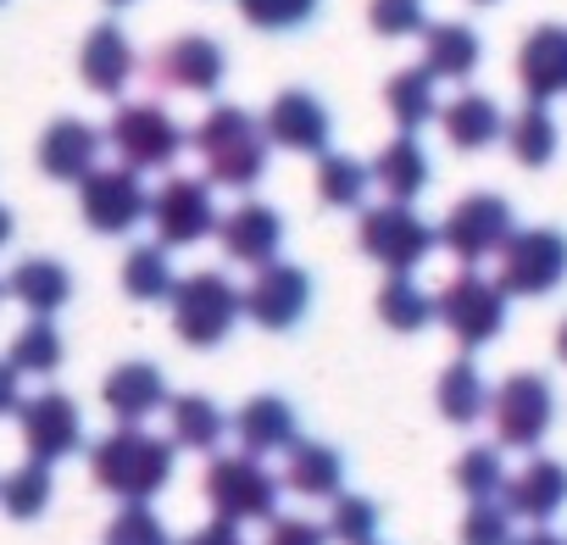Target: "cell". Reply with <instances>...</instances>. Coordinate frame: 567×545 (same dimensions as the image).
<instances>
[{
	"label": "cell",
	"instance_id": "cell-1",
	"mask_svg": "<svg viewBox=\"0 0 567 545\" xmlns=\"http://www.w3.org/2000/svg\"><path fill=\"white\" fill-rule=\"evenodd\" d=\"M90 473L101 490H112L117 501H151L156 490H167L173 479V445L145 434V429H112L95 451H90Z\"/></svg>",
	"mask_w": 567,
	"mask_h": 545
},
{
	"label": "cell",
	"instance_id": "cell-2",
	"mask_svg": "<svg viewBox=\"0 0 567 545\" xmlns=\"http://www.w3.org/2000/svg\"><path fill=\"white\" fill-rule=\"evenodd\" d=\"M195 151L212 184H228V189H245L267 173V134L245 106H212L195 128Z\"/></svg>",
	"mask_w": 567,
	"mask_h": 545
},
{
	"label": "cell",
	"instance_id": "cell-3",
	"mask_svg": "<svg viewBox=\"0 0 567 545\" xmlns=\"http://www.w3.org/2000/svg\"><path fill=\"white\" fill-rule=\"evenodd\" d=\"M239 318H245V301L223 272H189V279H178L173 329H178L184 346H223Z\"/></svg>",
	"mask_w": 567,
	"mask_h": 545
},
{
	"label": "cell",
	"instance_id": "cell-4",
	"mask_svg": "<svg viewBox=\"0 0 567 545\" xmlns=\"http://www.w3.org/2000/svg\"><path fill=\"white\" fill-rule=\"evenodd\" d=\"M567 279V234L523 228L501 250V290L506 296H550Z\"/></svg>",
	"mask_w": 567,
	"mask_h": 545
},
{
	"label": "cell",
	"instance_id": "cell-5",
	"mask_svg": "<svg viewBox=\"0 0 567 545\" xmlns=\"http://www.w3.org/2000/svg\"><path fill=\"white\" fill-rule=\"evenodd\" d=\"M106 140H112V151L123 156V167H134V173H145V167H167V162L184 151V128H178L156 101L117 106Z\"/></svg>",
	"mask_w": 567,
	"mask_h": 545
},
{
	"label": "cell",
	"instance_id": "cell-6",
	"mask_svg": "<svg viewBox=\"0 0 567 545\" xmlns=\"http://www.w3.org/2000/svg\"><path fill=\"white\" fill-rule=\"evenodd\" d=\"M434 312L456 335V346L473 351V346H489L501 335V323H506V290L489 285V279H478V272H462V279L445 285V296L434 301Z\"/></svg>",
	"mask_w": 567,
	"mask_h": 545
},
{
	"label": "cell",
	"instance_id": "cell-7",
	"mask_svg": "<svg viewBox=\"0 0 567 545\" xmlns=\"http://www.w3.org/2000/svg\"><path fill=\"white\" fill-rule=\"evenodd\" d=\"M79 212L95 234H128L151 217V195L134 167H95L79 184Z\"/></svg>",
	"mask_w": 567,
	"mask_h": 545
},
{
	"label": "cell",
	"instance_id": "cell-8",
	"mask_svg": "<svg viewBox=\"0 0 567 545\" xmlns=\"http://www.w3.org/2000/svg\"><path fill=\"white\" fill-rule=\"evenodd\" d=\"M206 501H212L228 523L272 517V512H278V479H272L256 456H217V462L206 467Z\"/></svg>",
	"mask_w": 567,
	"mask_h": 545
},
{
	"label": "cell",
	"instance_id": "cell-9",
	"mask_svg": "<svg viewBox=\"0 0 567 545\" xmlns=\"http://www.w3.org/2000/svg\"><path fill=\"white\" fill-rule=\"evenodd\" d=\"M362 250H368L379 267H390V272H412V267L434 250V228H429L412 206L384 200V206L362 212Z\"/></svg>",
	"mask_w": 567,
	"mask_h": 545
},
{
	"label": "cell",
	"instance_id": "cell-10",
	"mask_svg": "<svg viewBox=\"0 0 567 545\" xmlns=\"http://www.w3.org/2000/svg\"><path fill=\"white\" fill-rule=\"evenodd\" d=\"M489 412H495V434H501V445L534 451V445L545 440L550 418H556V395H550V384H545L539 373H512V379L495 390Z\"/></svg>",
	"mask_w": 567,
	"mask_h": 545
},
{
	"label": "cell",
	"instance_id": "cell-11",
	"mask_svg": "<svg viewBox=\"0 0 567 545\" xmlns=\"http://www.w3.org/2000/svg\"><path fill=\"white\" fill-rule=\"evenodd\" d=\"M512 234H517V228H512V206H506L501 195H467V200H456V212L445 217L440 245H445L456 261H484V256L506 250Z\"/></svg>",
	"mask_w": 567,
	"mask_h": 545
},
{
	"label": "cell",
	"instance_id": "cell-12",
	"mask_svg": "<svg viewBox=\"0 0 567 545\" xmlns=\"http://www.w3.org/2000/svg\"><path fill=\"white\" fill-rule=\"evenodd\" d=\"M239 301H245V318H256L261 329H296L312 307V279L296 261H267L256 267V279Z\"/></svg>",
	"mask_w": 567,
	"mask_h": 545
},
{
	"label": "cell",
	"instance_id": "cell-13",
	"mask_svg": "<svg viewBox=\"0 0 567 545\" xmlns=\"http://www.w3.org/2000/svg\"><path fill=\"white\" fill-rule=\"evenodd\" d=\"M18 423H23V445H29V462H62L84 445V418L73 407V395L62 390H40L18 407Z\"/></svg>",
	"mask_w": 567,
	"mask_h": 545
},
{
	"label": "cell",
	"instance_id": "cell-14",
	"mask_svg": "<svg viewBox=\"0 0 567 545\" xmlns=\"http://www.w3.org/2000/svg\"><path fill=\"white\" fill-rule=\"evenodd\" d=\"M151 223H156V239L173 250V245L206 239L223 217H217L212 189H206L200 178H167V184L151 195Z\"/></svg>",
	"mask_w": 567,
	"mask_h": 545
},
{
	"label": "cell",
	"instance_id": "cell-15",
	"mask_svg": "<svg viewBox=\"0 0 567 545\" xmlns=\"http://www.w3.org/2000/svg\"><path fill=\"white\" fill-rule=\"evenodd\" d=\"M261 134H267V145L318 156V151H329V134H334V128H329V112H323L318 95H307V90H284V95L267 106Z\"/></svg>",
	"mask_w": 567,
	"mask_h": 545
},
{
	"label": "cell",
	"instance_id": "cell-16",
	"mask_svg": "<svg viewBox=\"0 0 567 545\" xmlns=\"http://www.w3.org/2000/svg\"><path fill=\"white\" fill-rule=\"evenodd\" d=\"M223 45L217 40H206V34H184V40H173V45H162L156 51V84H167V90H184V95H206V90H217L223 84Z\"/></svg>",
	"mask_w": 567,
	"mask_h": 545
},
{
	"label": "cell",
	"instance_id": "cell-17",
	"mask_svg": "<svg viewBox=\"0 0 567 545\" xmlns=\"http://www.w3.org/2000/svg\"><path fill=\"white\" fill-rule=\"evenodd\" d=\"M101 145H106L101 128H90V123H79V117H56V123L40 134V167H45V178H56V184H84V178L95 173V162H101Z\"/></svg>",
	"mask_w": 567,
	"mask_h": 545
},
{
	"label": "cell",
	"instance_id": "cell-18",
	"mask_svg": "<svg viewBox=\"0 0 567 545\" xmlns=\"http://www.w3.org/2000/svg\"><path fill=\"white\" fill-rule=\"evenodd\" d=\"M517 84H523V95L534 106L567 95V29L561 23H545V29H534L523 40V51H517Z\"/></svg>",
	"mask_w": 567,
	"mask_h": 545
},
{
	"label": "cell",
	"instance_id": "cell-19",
	"mask_svg": "<svg viewBox=\"0 0 567 545\" xmlns=\"http://www.w3.org/2000/svg\"><path fill=\"white\" fill-rule=\"evenodd\" d=\"M101 401H106V412H112L117 423L140 429L151 412H162V407H167V379H162V368H156V362H123V368H112V373H106Z\"/></svg>",
	"mask_w": 567,
	"mask_h": 545
},
{
	"label": "cell",
	"instance_id": "cell-20",
	"mask_svg": "<svg viewBox=\"0 0 567 545\" xmlns=\"http://www.w3.org/2000/svg\"><path fill=\"white\" fill-rule=\"evenodd\" d=\"M217 239H223V250H228L234 261L267 267V261L278 256L284 223H278V212H272V206H261V200H245V206H234V212L217 223Z\"/></svg>",
	"mask_w": 567,
	"mask_h": 545
},
{
	"label": "cell",
	"instance_id": "cell-21",
	"mask_svg": "<svg viewBox=\"0 0 567 545\" xmlns=\"http://www.w3.org/2000/svg\"><path fill=\"white\" fill-rule=\"evenodd\" d=\"M506 501V512L512 517H528V523H545L550 512H561V501H567V467L561 462H550V456H534V462H523V473H512L506 479V490H501Z\"/></svg>",
	"mask_w": 567,
	"mask_h": 545
},
{
	"label": "cell",
	"instance_id": "cell-22",
	"mask_svg": "<svg viewBox=\"0 0 567 545\" xmlns=\"http://www.w3.org/2000/svg\"><path fill=\"white\" fill-rule=\"evenodd\" d=\"M79 79L95 90V95H123V84L134 79V45L117 23H101L90 29L84 51H79Z\"/></svg>",
	"mask_w": 567,
	"mask_h": 545
},
{
	"label": "cell",
	"instance_id": "cell-23",
	"mask_svg": "<svg viewBox=\"0 0 567 545\" xmlns=\"http://www.w3.org/2000/svg\"><path fill=\"white\" fill-rule=\"evenodd\" d=\"M7 296H12L18 307H29L34 318H51V312H62L68 296H73V272H68L62 261H51V256H29V261L12 267Z\"/></svg>",
	"mask_w": 567,
	"mask_h": 545
},
{
	"label": "cell",
	"instance_id": "cell-24",
	"mask_svg": "<svg viewBox=\"0 0 567 545\" xmlns=\"http://www.w3.org/2000/svg\"><path fill=\"white\" fill-rule=\"evenodd\" d=\"M234 434L245 445V456H267V451H290L296 445V412L284 395H256L239 407Z\"/></svg>",
	"mask_w": 567,
	"mask_h": 545
},
{
	"label": "cell",
	"instance_id": "cell-25",
	"mask_svg": "<svg viewBox=\"0 0 567 545\" xmlns=\"http://www.w3.org/2000/svg\"><path fill=\"white\" fill-rule=\"evenodd\" d=\"M484 45L467 23H434L423 29V73L429 79H467L478 68Z\"/></svg>",
	"mask_w": 567,
	"mask_h": 545
},
{
	"label": "cell",
	"instance_id": "cell-26",
	"mask_svg": "<svg viewBox=\"0 0 567 545\" xmlns=\"http://www.w3.org/2000/svg\"><path fill=\"white\" fill-rule=\"evenodd\" d=\"M284 484H290L296 495H312V501H334L340 484H346V462L334 445H290V467H284Z\"/></svg>",
	"mask_w": 567,
	"mask_h": 545
},
{
	"label": "cell",
	"instance_id": "cell-27",
	"mask_svg": "<svg viewBox=\"0 0 567 545\" xmlns=\"http://www.w3.org/2000/svg\"><path fill=\"white\" fill-rule=\"evenodd\" d=\"M440 123H445V140L456 151H484V145H495L506 134V117H501V106L489 95H456L440 112Z\"/></svg>",
	"mask_w": 567,
	"mask_h": 545
},
{
	"label": "cell",
	"instance_id": "cell-28",
	"mask_svg": "<svg viewBox=\"0 0 567 545\" xmlns=\"http://www.w3.org/2000/svg\"><path fill=\"white\" fill-rule=\"evenodd\" d=\"M434 401H440V412H445V423H478V412H489V401H495V390L484 384V373H478V362H467V357H456L445 373H440V384H434Z\"/></svg>",
	"mask_w": 567,
	"mask_h": 545
},
{
	"label": "cell",
	"instance_id": "cell-29",
	"mask_svg": "<svg viewBox=\"0 0 567 545\" xmlns=\"http://www.w3.org/2000/svg\"><path fill=\"white\" fill-rule=\"evenodd\" d=\"M373 184H384V195L406 206V200L429 184V156H423V145H417L412 134L390 140V145L379 151V162H373Z\"/></svg>",
	"mask_w": 567,
	"mask_h": 545
},
{
	"label": "cell",
	"instance_id": "cell-30",
	"mask_svg": "<svg viewBox=\"0 0 567 545\" xmlns=\"http://www.w3.org/2000/svg\"><path fill=\"white\" fill-rule=\"evenodd\" d=\"M167 429H173V445H184V451H212V445L223 440L228 418H223L206 395H178V401H167Z\"/></svg>",
	"mask_w": 567,
	"mask_h": 545
},
{
	"label": "cell",
	"instance_id": "cell-31",
	"mask_svg": "<svg viewBox=\"0 0 567 545\" xmlns=\"http://www.w3.org/2000/svg\"><path fill=\"white\" fill-rule=\"evenodd\" d=\"M123 290L134 301H173L178 279H173V261H167V245H134L128 261H123Z\"/></svg>",
	"mask_w": 567,
	"mask_h": 545
},
{
	"label": "cell",
	"instance_id": "cell-32",
	"mask_svg": "<svg viewBox=\"0 0 567 545\" xmlns=\"http://www.w3.org/2000/svg\"><path fill=\"white\" fill-rule=\"evenodd\" d=\"M51 462H23L12 467L7 479H0V506H7V517L18 523H34L45 506H51Z\"/></svg>",
	"mask_w": 567,
	"mask_h": 545
},
{
	"label": "cell",
	"instance_id": "cell-33",
	"mask_svg": "<svg viewBox=\"0 0 567 545\" xmlns=\"http://www.w3.org/2000/svg\"><path fill=\"white\" fill-rule=\"evenodd\" d=\"M384 106H390V117L412 134V128H423L429 117H434V79L423 73V68H406V73H395L390 84H384Z\"/></svg>",
	"mask_w": 567,
	"mask_h": 545
},
{
	"label": "cell",
	"instance_id": "cell-34",
	"mask_svg": "<svg viewBox=\"0 0 567 545\" xmlns=\"http://www.w3.org/2000/svg\"><path fill=\"white\" fill-rule=\"evenodd\" d=\"M506 145L523 167H545L556 156V117L545 106H523L512 123H506Z\"/></svg>",
	"mask_w": 567,
	"mask_h": 545
},
{
	"label": "cell",
	"instance_id": "cell-35",
	"mask_svg": "<svg viewBox=\"0 0 567 545\" xmlns=\"http://www.w3.org/2000/svg\"><path fill=\"white\" fill-rule=\"evenodd\" d=\"M379 318L390 323V329H401V335H412V329H423L429 318H434V301L406 279V272H390V285L379 290Z\"/></svg>",
	"mask_w": 567,
	"mask_h": 545
},
{
	"label": "cell",
	"instance_id": "cell-36",
	"mask_svg": "<svg viewBox=\"0 0 567 545\" xmlns=\"http://www.w3.org/2000/svg\"><path fill=\"white\" fill-rule=\"evenodd\" d=\"M368 184H373V167H362L357 156H323L318 162V195H323V206H362Z\"/></svg>",
	"mask_w": 567,
	"mask_h": 545
},
{
	"label": "cell",
	"instance_id": "cell-37",
	"mask_svg": "<svg viewBox=\"0 0 567 545\" xmlns=\"http://www.w3.org/2000/svg\"><path fill=\"white\" fill-rule=\"evenodd\" d=\"M7 362H12L18 373H56V368H62V335H56V323H51V318H34V323L12 340Z\"/></svg>",
	"mask_w": 567,
	"mask_h": 545
},
{
	"label": "cell",
	"instance_id": "cell-38",
	"mask_svg": "<svg viewBox=\"0 0 567 545\" xmlns=\"http://www.w3.org/2000/svg\"><path fill=\"white\" fill-rule=\"evenodd\" d=\"M329 539H340V545H373L379 539V506L368 495H334Z\"/></svg>",
	"mask_w": 567,
	"mask_h": 545
},
{
	"label": "cell",
	"instance_id": "cell-39",
	"mask_svg": "<svg viewBox=\"0 0 567 545\" xmlns=\"http://www.w3.org/2000/svg\"><path fill=\"white\" fill-rule=\"evenodd\" d=\"M456 490H467L473 501H495V495L506 490L501 451H495V445H473V451L456 462Z\"/></svg>",
	"mask_w": 567,
	"mask_h": 545
},
{
	"label": "cell",
	"instance_id": "cell-40",
	"mask_svg": "<svg viewBox=\"0 0 567 545\" xmlns=\"http://www.w3.org/2000/svg\"><path fill=\"white\" fill-rule=\"evenodd\" d=\"M106 545H173V534H167V523H162L145 501H134V506H123V512L112 517Z\"/></svg>",
	"mask_w": 567,
	"mask_h": 545
},
{
	"label": "cell",
	"instance_id": "cell-41",
	"mask_svg": "<svg viewBox=\"0 0 567 545\" xmlns=\"http://www.w3.org/2000/svg\"><path fill=\"white\" fill-rule=\"evenodd\" d=\"M312 12H318V0H239V18H245L250 29H267V34L296 29V23H307Z\"/></svg>",
	"mask_w": 567,
	"mask_h": 545
},
{
	"label": "cell",
	"instance_id": "cell-42",
	"mask_svg": "<svg viewBox=\"0 0 567 545\" xmlns=\"http://www.w3.org/2000/svg\"><path fill=\"white\" fill-rule=\"evenodd\" d=\"M368 23H373V34H384V40H406V34H423V29H429V23H423V0H373Z\"/></svg>",
	"mask_w": 567,
	"mask_h": 545
},
{
	"label": "cell",
	"instance_id": "cell-43",
	"mask_svg": "<svg viewBox=\"0 0 567 545\" xmlns=\"http://www.w3.org/2000/svg\"><path fill=\"white\" fill-rule=\"evenodd\" d=\"M462 545H512V512L495 501H473L462 517Z\"/></svg>",
	"mask_w": 567,
	"mask_h": 545
},
{
	"label": "cell",
	"instance_id": "cell-44",
	"mask_svg": "<svg viewBox=\"0 0 567 545\" xmlns=\"http://www.w3.org/2000/svg\"><path fill=\"white\" fill-rule=\"evenodd\" d=\"M261 545H329V528H318L307 517H272V534Z\"/></svg>",
	"mask_w": 567,
	"mask_h": 545
},
{
	"label": "cell",
	"instance_id": "cell-45",
	"mask_svg": "<svg viewBox=\"0 0 567 545\" xmlns=\"http://www.w3.org/2000/svg\"><path fill=\"white\" fill-rule=\"evenodd\" d=\"M184 545H245V534H239V523H228V517H217V523H206V528H195Z\"/></svg>",
	"mask_w": 567,
	"mask_h": 545
},
{
	"label": "cell",
	"instance_id": "cell-46",
	"mask_svg": "<svg viewBox=\"0 0 567 545\" xmlns=\"http://www.w3.org/2000/svg\"><path fill=\"white\" fill-rule=\"evenodd\" d=\"M23 407V373L12 362H0V418Z\"/></svg>",
	"mask_w": 567,
	"mask_h": 545
},
{
	"label": "cell",
	"instance_id": "cell-47",
	"mask_svg": "<svg viewBox=\"0 0 567 545\" xmlns=\"http://www.w3.org/2000/svg\"><path fill=\"white\" fill-rule=\"evenodd\" d=\"M512 545H567V539L550 534V528H534V534H523V539H512Z\"/></svg>",
	"mask_w": 567,
	"mask_h": 545
},
{
	"label": "cell",
	"instance_id": "cell-48",
	"mask_svg": "<svg viewBox=\"0 0 567 545\" xmlns=\"http://www.w3.org/2000/svg\"><path fill=\"white\" fill-rule=\"evenodd\" d=\"M7 239H12V212L0 206V245H7Z\"/></svg>",
	"mask_w": 567,
	"mask_h": 545
},
{
	"label": "cell",
	"instance_id": "cell-49",
	"mask_svg": "<svg viewBox=\"0 0 567 545\" xmlns=\"http://www.w3.org/2000/svg\"><path fill=\"white\" fill-rule=\"evenodd\" d=\"M556 351H561V362H567V323L556 329Z\"/></svg>",
	"mask_w": 567,
	"mask_h": 545
},
{
	"label": "cell",
	"instance_id": "cell-50",
	"mask_svg": "<svg viewBox=\"0 0 567 545\" xmlns=\"http://www.w3.org/2000/svg\"><path fill=\"white\" fill-rule=\"evenodd\" d=\"M106 7H134V0H106Z\"/></svg>",
	"mask_w": 567,
	"mask_h": 545
},
{
	"label": "cell",
	"instance_id": "cell-51",
	"mask_svg": "<svg viewBox=\"0 0 567 545\" xmlns=\"http://www.w3.org/2000/svg\"><path fill=\"white\" fill-rule=\"evenodd\" d=\"M473 7H489V0H473Z\"/></svg>",
	"mask_w": 567,
	"mask_h": 545
},
{
	"label": "cell",
	"instance_id": "cell-52",
	"mask_svg": "<svg viewBox=\"0 0 567 545\" xmlns=\"http://www.w3.org/2000/svg\"><path fill=\"white\" fill-rule=\"evenodd\" d=\"M0 296H7V285H0Z\"/></svg>",
	"mask_w": 567,
	"mask_h": 545
},
{
	"label": "cell",
	"instance_id": "cell-53",
	"mask_svg": "<svg viewBox=\"0 0 567 545\" xmlns=\"http://www.w3.org/2000/svg\"><path fill=\"white\" fill-rule=\"evenodd\" d=\"M0 7H7V0H0Z\"/></svg>",
	"mask_w": 567,
	"mask_h": 545
}]
</instances>
